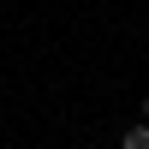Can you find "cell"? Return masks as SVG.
<instances>
[{
  "label": "cell",
  "mask_w": 149,
  "mask_h": 149,
  "mask_svg": "<svg viewBox=\"0 0 149 149\" xmlns=\"http://www.w3.org/2000/svg\"><path fill=\"white\" fill-rule=\"evenodd\" d=\"M143 125H149V95H143Z\"/></svg>",
  "instance_id": "7a4b0ae2"
},
{
  "label": "cell",
  "mask_w": 149,
  "mask_h": 149,
  "mask_svg": "<svg viewBox=\"0 0 149 149\" xmlns=\"http://www.w3.org/2000/svg\"><path fill=\"white\" fill-rule=\"evenodd\" d=\"M119 149H149V125H131L125 137H119Z\"/></svg>",
  "instance_id": "6da1fadb"
}]
</instances>
